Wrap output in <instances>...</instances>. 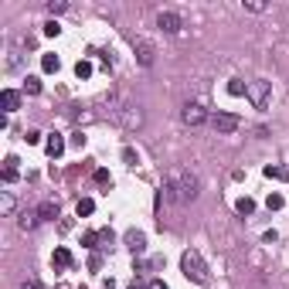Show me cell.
I'll return each instance as SVG.
<instances>
[{"label":"cell","mask_w":289,"mask_h":289,"mask_svg":"<svg viewBox=\"0 0 289 289\" xmlns=\"http://www.w3.org/2000/svg\"><path fill=\"white\" fill-rule=\"evenodd\" d=\"M198 191H201V180H198V174H191V170H170L167 180H163V187H160L163 198L180 201V204H191V201L198 198Z\"/></svg>","instance_id":"obj_1"},{"label":"cell","mask_w":289,"mask_h":289,"mask_svg":"<svg viewBox=\"0 0 289 289\" xmlns=\"http://www.w3.org/2000/svg\"><path fill=\"white\" fill-rule=\"evenodd\" d=\"M180 269H184V276L187 279H194V283H208V266H204V259H201V252L198 248H187L184 255H180Z\"/></svg>","instance_id":"obj_2"},{"label":"cell","mask_w":289,"mask_h":289,"mask_svg":"<svg viewBox=\"0 0 289 289\" xmlns=\"http://www.w3.org/2000/svg\"><path fill=\"white\" fill-rule=\"evenodd\" d=\"M245 95H248V102H252L255 109H266V106H269V99H272V82L255 78V82H248V85H245Z\"/></svg>","instance_id":"obj_3"},{"label":"cell","mask_w":289,"mask_h":289,"mask_svg":"<svg viewBox=\"0 0 289 289\" xmlns=\"http://www.w3.org/2000/svg\"><path fill=\"white\" fill-rule=\"evenodd\" d=\"M211 126H215V133L228 136V133H235V130L242 126V119H238L235 112H215V116H211Z\"/></svg>","instance_id":"obj_4"},{"label":"cell","mask_w":289,"mask_h":289,"mask_svg":"<svg viewBox=\"0 0 289 289\" xmlns=\"http://www.w3.org/2000/svg\"><path fill=\"white\" fill-rule=\"evenodd\" d=\"M180 119H184V126H201V123H208V112H204L201 102H187L184 112H180Z\"/></svg>","instance_id":"obj_5"},{"label":"cell","mask_w":289,"mask_h":289,"mask_svg":"<svg viewBox=\"0 0 289 289\" xmlns=\"http://www.w3.org/2000/svg\"><path fill=\"white\" fill-rule=\"evenodd\" d=\"M156 27L167 31V34H177V31L184 27V21H180V14H174V10H160V14H156Z\"/></svg>","instance_id":"obj_6"},{"label":"cell","mask_w":289,"mask_h":289,"mask_svg":"<svg viewBox=\"0 0 289 289\" xmlns=\"http://www.w3.org/2000/svg\"><path fill=\"white\" fill-rule=\"evenodd\" d=\"M133 48H136L140 65H146V68H150V65H153V44H150L146 38H136V41H133Z\"/></svg>","instance_id":"obj_7"},{"label":"cell","mask_w":289,"mask_h":289,"mask_svg":"<svg viewBox=\"0 0 289 289\" xmlns=\"http://www.w3.org/2000/svg\"><path fill=\"white\" fill-rule=\"evenodd\" d=\"M126 245H130L133 255H143V252H146V235H143V231H136V228L126 231Z\"/></svg>","instance_id":"obj_8"},{"label":"cell","mask_w":289,"mask_h":289,"mask_svg":"<svg viewBox=\"0 0 289 289\" xmlns=\"http://www.w3.org/2000/svg\"><path fill=\"white\" fill-rule=\"evenodd\" d=\"M44 150H48V156H51V160H58V156L65 153V140H62L58 133H51V136L44 140Z\"/></svg>","instance_id":"obj_9"},{"label":"cell","mask_w":289,"mask_h":289,"mask_svg":"<svg viewBox=\"0 0 289 289\" xmlns=\"http://www.w3.org/2000/svg\"><path fill=\"white\" fill-rule=\"evenodd\" d=\"M0 102H3V109H7V112H17V109H21V95H17L14 89H3Z\"/></svg>","instance_id":"obj_10"},{"label":"cell","mask_w":289,"mask_h":289,"mask_svg":"<svg viewBox=\"0 0 289 289\" xmlns=\"http://www.w3.org/2000/svg\"><path fill=\"white\" fill-rule=\"evenodd\" d=\"M119 116H123V123H126V126H130V130H133V126H140V123H143V116H140V109H133V106H126V109H123V112H119Z\"/></svg>","instance_id":"obj_11"},{"label":"cell","mask_w":289,"mask_h":289,"mask_svg":"<svg viewBox=\"0 0 289 289\" xmlns=\"http://www.w3.org/2000/svg\"><path fill=\"white\" fill-rule=\"evenodd\" d=\"M17 180V156H7L3 160V184H14Z\"/></svg>","instance_id":"obj_12"},{"label":"cell","mask_w":289,"mask_h":289,"mask_svg":"<svg viewBox=\"0 0 289 289\" xmlns=\"http://www.w3.org/2000/svg\"><path fill=\"white\" fill-rule=\"evenodd\" d=\"M38 215L44 218V221H55V218H58V201H44V204L38 208Z\"/></svg>","instance_id":"obj_13"},{"label":"cell","mask_w":289,"mask_h":289,"mask_svg":"<svg viewBox=\"0 0 289 289\" xmlns=\"http://www.w3.org/2000/svg\"><path fill=\"white\" fill-rule=\"evenodd\" d=\"M72 266V252L68 248H55V269H68Z\"/></svg>","instance_id":"obj_14"},{"label":"cell","mask_w":289,"mask_h":289,"mask_svg":"<svg viewBox=\"0 0 289 289\" xmlns=\"http://www.w3.org/2000/svg\"><path fill=\"white\" fill-rule=\"evenodd\" d=\"M92 211H95V201H92V198H82V201L75 204V215L78 218H89Z\"/></svg>","instance_id":"obj_15"},{"label":"cell","mask_w":289,"mask_h":289,"mask_svg":"<svg viewBox=\"0 0 289 289\" xmlns=\"http://www.w3.org/2000/svg\"><path fill=\"white\" fill-rule=\"evenodd\" d=\"M58 65H62V62H58V55H51V51H48V55H41V68H44V72H58Z\"/></svg>","instance_id":"obj_16"},{"label":"cell","mask_w":289,"mask_h":289,"mask_svg":"<svg viewBox=\"0 0 289 289\" xmlns=\"http://www.w3.org/2000/svg\"><path fill=\"white\" fill-rule=\"evenodd\" d=\"M24 92H27V95H38V92H41V78H38V75H27V78H24Z\"/></svg>","instance_id":"obj_17"},{"label":"cell","mask_w":289,"mask_h":289,"mask_svg":"<svg viewBox=\"0 0 289 289\" xmlns=\"http://www.w3.org/2000/svg\"><path fill=\"white\" fill-rule=\"evenodd\" d=\"M235 208H238V215H252V211H255V201H252V198H238Z\"/></svg>","instance_id":"obj_18"},{"label":"cell","mask_w":289,"mask_h":289,"mask_svg":"<svg viewBox=\"0 0 289 289\" xmlns=\"http://www.w3.org/2000/svg\"><path fill=\"white\" fill-rule=\"evenodd\" d=\"M99 242H102L99 231H85V235H82V245H85V248H99Z\"/></svg>","instance_id":"obj_19"},{"label":"cell","mask_w":289,"mask_h":289,"mask_svg":"<svg viewBox=\"0 0 289 289\" xmlns=\"http://www.w3.org/2000/svg\"><path fill=\"white\" fill-rule=\"evenodd\" d=\"M75 75H78V78H92V62H85V58H82V62L75 65Z\"/></svg>","instance_id":"obj_20"},{"label":"cell","mask_w":289,"mask_h":289,"mask_svg":"<svg viewBox=\"0 0 289 289\" xmlns=\"http://www.w3.org/2000/svg\"><path fill=\"white\" fill-rule=\"evenodd\" d=\"M38 218H41V215H21V221H17V224H21V231H31V228L38 224Z\"/></svg>","instance_id":"obj_21"},{"label":"cell","mask_w":289,"mask_h":289,"mask_svg":"<svg viewBox=\"0 0 289 289\" xmlns=\"http://www.w3.org/2000/svg\"><path fill=\"white\" fill-rule=\"evenodd\" d=\"M283 204H286V198H283V194H269V201H266V208H269V211H279Z\"/></svg>","instance_id":"obj_22"},{"label":"cell","mask_w":289,"mask_h":289,"mask_svg":"<svg viewBox=\"0 0 289 289\" xmlns=\"http://www.w3.org/2000/svg\"><path fill=\"white\" fill-rule=\"evenodd\" d=\"M65 10H68L65 0H48V14H65Z\"/></svg>","instance_id":"obj_23"},{"label":"cell","mask_w":289,"mask_h":289,"mask_svg":"<svg viewBox=\"0 0 289 289\" xmlns=\"http://www.w3.org/2000/svg\"><path fill=\"white\" fill-rule=\"evenodd\" d=\"M0 211H3V215H14V198H10L7 191H3V198H0Z\"/></svg>","instance_id":"obj_24"},{"label":"cell","mask_w":289,"mask_h":289,"mask_svg":"<svg viewBox=\"0 0 289 289\" xmlns=\"http://www.w3.org/2000/svg\"><path fill=\"white\" fill-rule=\"evenodd\" d=\"M266 177H279V180H289V170H283V167H266Z\"/></svg>","instance_id":"obj_25"},{"label":"cell","mask_w":289,"mask_h":289,"mask_svg":"<svg viewBox=\"0 0 289 289\" xmlns=\"http://www.w3.org/2000/svg\"><path fill=\"white\" fill-rule=\"evenodd\" d=\"M95 184H102V187H106V184H112V177H109V170H95Z\"/></svg>","instance_id":"obj_26"},{"label":"cell","mask_w":289,"mask_h":289,"mask_svg":"<svg viewBox=\"0 0 289 289\" xmlns=\"http://www.w3.org/2000/svg\"><path fill=\"white\" fill-rule=\"evenodd\" d=\"M245 10H252V14H262V10H266V3H259V0H248V3H245Z\"/></svg>","instance_id":"obj_27"},{"label":"cell","mask_w":289,"mask_h":289,"mask_svg":"<svg viewBox=\"0 0 289 289\" xmlns=\"http://www.w3.org/2000/svg\"><path fill=\"white\" fill-rule=\"evenodd\" d=\"M130 289H150V283H146L143 276H133V283H130Z\"/></svg>","instance_id":"obj_28"},{"label":"cell","mask_w":289,"mask_h":289,"mask_svg":"<svg viewBox=\"0 0 289 289\" xmlns=\"http://www.w3.org/2000/svg\"><path fill=\"white\" fill-rule=\"evenodd\" d=\"M44 34L55 38V34H58V21H48V24H44Z\"/></svg>","instance_id":"obj_29"},{"label":"cell","mask_w":289,"mask_h":289,"mask_svg":"<svg viewBox=\"0 0 289 289\" xmlns=\"http://www.w3.org/2000/svg\"><path fill=\"white\" fill-rule=\"evenodd\" d=\"M228 92H231V95H242V92H245V85H242V82H238V78H235V82H231V85H228Z\"/></svg>","instance_id":"obj_30"},{"label":"cell","mask_w":289,"mask_h":289,"mask_svg":"<svg viewBox=\"0 0 289 289\" xmlns=\"http://www.w3.org/2000/svg\"><path fill=\"white\" fill-rule=\"evenodd\" d=\"M24 140H27V143H41V133H38V130H27V136H24Z\"/></svg>","instance_id":"obj_31"},{"label":"cell","mask_w":289,"mask_h":289,"mask_svg":"<svg viewBox=\"0 0 289 289\" xmlns=\"http://www.w3.org/2000/svg\"><path fill=\"white\" fill-rule=\"evenodd\" d=\"M123 160H126V163H136V153H133V150L126 146V150H123Z\"/></svg>","instance_id":"obj_32"},{"label":"cell","mask_w":289,"mask_h":289,"mask_svg":"<svg viewBox=\"0 0 289 289\" xmlns=\"http://www.w3.org/2000/svg\"><path fill=\"white\" fill-rule=\"evenodd\" d=\"M150 289H170V286H167L163 279H153V283H150Z\"/></svg>","instance_id":"obj_33"},{"label":"cell","mask_w":289,"mask_h":289,"mask_svg":"<svg viewBox=\"0 0 289 289\" xmlns=\"http://www.w3.org/2000/svg\"><path fill=\"white\" fill-rule=\"evenodd\" d=\"M21 289H41V286H38V283H31V279H27V283H24V286H21Z\"/></svg>","instance_id":"obj_34"}]
</instances>
